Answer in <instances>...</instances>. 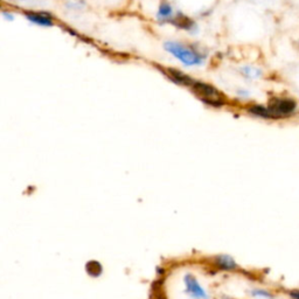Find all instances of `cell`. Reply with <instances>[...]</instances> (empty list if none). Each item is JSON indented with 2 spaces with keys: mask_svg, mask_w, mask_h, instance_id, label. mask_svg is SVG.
<instances>
[{
  "mask_svg": "<svg viewBox=\"0 0 299 299\" xmlns=\"http://www.w3.org/2000/svg\"><path fill=\"white\" fill-rule=\"evenodd\" d=\"M165 51L186 67H200L206 62V53L200 52L194 46H186L179 41H166Z\"/></svg>",
  "mask_w": 299,
  "mask_h": 299,
  "instance_id": "1",
  "label": "cell"
},
{
  "mask_svg": "<svg viewBox=\"0 0 299 299\" xmlns=\"http://www.w3.org/2000/svg\"><path fill=\"white\" fill-rule=\"evenodd\" d=\"M191 89L198 95L200 100H202L210 107L220 108L222 105H225V97L222 96V94L215 87L208 84V83L196 81L195 79L193 82Z\"/></svg>",
  "mask_w": 299,
  "mask_h": 299,
  "instance_id": "2",
  "label": "cell"
},
{
  "mask_svg": "<svg viewBox=\"0 0 299 299\" xmlns=\"http://www.w3.org/2000/svg\"><path fill=\"white\" fill-rule=\"evenodd\" d=\"M268 108L275 119L286 118L292 116L297 110V102L291 97H271L268 102Z\"/></svg>",
  "mask_w": 299,
  "mask_h": 299,
  "instance_id": "3",
  "label": "cell"
},
{
  "mask_svg": "<svg viewBox=\"0 0 299 299\" xmlns=\"http://www.w3.org/2000/svg\"><path fill=\"white\" fill-rule=\"evenodd\" d=\"M184 283L186 286V292L193 299H209V296L206 292V290L201 286V284L198 282L192 274H186L184 277Z\"/></svg>",
  "mask_w": 299,
  "mask_h": 299,
  "instance_id": "4",
  "label": "cell"
},
{
  "mask_svg": "<svg viewBox=\"0 0 299 299\" xmlns=\"http://www.w3.org/2000/svg\"><path fill=\"white\" fill-rule=\"evenodd\" d=\"M171 24L177 26L178 28L183 29V31H186L188 33L195 34L198 32V26H196L195 21L192 20L191 18H188L187 16H185L183 13H178L176 14V17L172 19Z\"/></svg>",
  "mask_w": 299,
  "mask_h": 299,
  "instance_id": "5",
  "label": "cell"
},
{
  "mask_svg": "<svg viewBox=\"0 0 299 299\" xmlns=\"http://www.w3.org/2000/svg\"><path fill=\"white\" fill-rule=\"evenodd\" d=\"M25 17L32 24L42 26V27H52L54 25L53 17L47 12H27Z\"/></svg>",
  "mask_w": 299,
  "mask_h": 299,
  "instance_id": "6",
  "label": "cell"
},
{
  "mask_svg": "<svg viewBox=\"0 0 299 299\" xmlns=\"http://www.w3.org/2000/svg\"><path fill=\"white\" fill-rule=\"evenodd\" d=\"M167 70V76L171 78V81H173L174 83H177V84L179 86H184V87H188V88H191L193 82L195 81L194 78L189 77L188 75H186L185 73H181L179 70H176V69H166Z\"/></svg>",
  "mask_w": 299,
  "mask_h": 299,
  "instance_id": "7",
  "label": "cell"
},
{
  "mask_svg": "<svg viewBox=\"0 0 299 299\" xmlns=\"http://www.w3.org/2000/svg\"><path fill=\"white\" fill-rule=\"evenodd\" d=\"M174 17H176V14H174V10H173L171 4L167 3V2H162L160 5H159V9H158V12H157L158 21L171 22Z\"/></svg>",
  "mask_w": 299,
  "mask_h": 299,
  "instance_id": "8",
  "label": "cell"
},
{
  "mask_svg": "<svg viewBox=\"0 0 299 299\" xmlns=\"http://www.w3.org/2000/svg\"><path fill=\"white\" fill-rule=\"evenodd\" d=\"M248 112L250 115L259 117V118L262 119H275L274 116H272L271 111L269 110L268 105H262V104H252L250 107H248Z\"/></svg>",
  "mask_w": 299,
  "mask_h": 299,
  "instance_id": "9",
  "label": "cell"
},
{
  "mask_svg": "<svg viewBox=\"0 0 299 299\" xmlns=\"http://www.w3.org/2000/svg\"><path fill=\"white\" fill-rule=\"evenodd\" d=\"M215 266H217L219 269H221V270H226V271L235 270V269H237V264L235 262V260L228 255L217 256V259H215Z\"/></svg>",
  "mask_w": 299,
  "mask_h": 299,
  "instance_id": "10",
  "label": "cell"
},
{
  "mask_svg": "<svg viewBox=\"0 0 299 299\" xmlns=\"http://www.w3.org/2000/svg\"><path fill=\"white\" fill-rule=\"evenodd\" d=\"M240 73L243 75L245 78L249 79H256L262 77L263 71L260 69V68L252 67V66H244L240 69Z\"/></svg>",
  "mask_w": 299,
  "mask_h": 299,
  "instance_id": "11",
  "label": "cell"
},
{
  "mask_svg": "<svg viewBox=\"0 0 299 299\" xmlns=\"http://www.w3.org/2000/svg\"><path fill=\"white\" fill-rule=\"evenodd\" d=\"M86 269H87V272H88L90 276H93V277H98V276L102 274V271H103L102 266L97 262V261H90V262L86 266Z\"/></svg>",
  "mask_w": 299,
  "mask_h": 299,
  "instance_id": "12",
  "label": "cell"
},
{
  "mask_svg": "<svg viewBox=\"0 0 299 299\" xmlns=\"http://www.w3.org/2000/svg\"><path fill=\"white\" fill-rule=\"evenodd\" d=\"M250 294L253 298H261V299H270L274 297V294L266 289H252L250 291Z\"/></svg>",
  "mask_w": 299,
  "mask_h": 299,
  "instance_id": "13",
  "label": "cell"
},
{
  "mask_svg": "<svg viewBox=\"0 0 299 299\" xmlns=\"http://www.w3.org/2000/svg\"><path fill=\"white\" fill-rule=\"evenodd\" d=\"M287 297L290 299H299V289H290L286 291Z\"/></svg>",
  "mask_w": 299,
  "mask_h": 299,
  "instance_id": "14",
  "label": "cell"
},
{
  "mask_svg": "<svg viewBox=\"0 0 299 299\" xmlns=\"http://www.w3.org/2000/svg\"><path fill=\"white\" fill-rule=\"evenodd\" d=\"M238 95H240V96H242V97H248L249 93L245 92V90H240V92H238Z\"/></svg>",
  "mask_w": 299,
  "mask_h": 299,
  "instance_id": "15",
  "label": "cell"
},
{
  "mask_svg": "<svg viewBox=\"0 0 299 299\" xmlns=\"http://www.w3.org/2000/svg\"><path fill=\"white\" fill-rule=\"evenodd\" d=\"M4 17H5L6 19H9V20H13V16L12 13H7V12H4Z\"/></svg>",
  "mask_w": 299,
  "mask_h": 299,
  "instance_id": "16",
  "label": "cell"
},
{
  "mask_svg": "<svg viewBox=\"0 0 299 299\" xmlns=\"http://www.w3.org/2000/svg\"><path fill=\"white\" fill-rule=\"evenodd\" d=\"M158 299H165V297H162V296H160V297H159Z\"/></svg>",
  "mask_w": 299,
  "mask_h": 299,
  "instance_id": "17",
  "label": "cell"
},
{
  "mask_svg": "<svg viewBox=\"0 0 299 299\" xmlns=\"http://www.w3.org/2000/svg\"><path fill=\"white\" fill-rule=\"evenodd\" d=\"M270 299H276V298H275V297H272V298H270Z\"/></svg>",
  "mask_w": 299,
  "mask_h": 299,
  "instance_id": "18",
  "label": "cell"
},
{
  "mask_svg": "<svg viewBox=\"0 0 299 299\" xmlns=\"http://www.w3.org/2000/svg\"><path fill=\"white\" fill-rule=\"evenodd\" d=\"M297 44H298V47H299V41H298V42H297Z\"/></svg>",
  "mask_w": 299,
  "mask_h": 299,
  "instance_id": "19",
  "label": "cell"
}]
</instances>
